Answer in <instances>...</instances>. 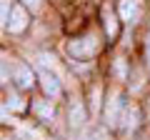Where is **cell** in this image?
Returning <instances> with one entry per match:
<instances>
[{"label":"cell","instance_id":"obj_11","mask_svg":"<svg viewBox=\"0 0 150 140\" xmlns=\"http://www.w3.org/2000/svg\"><path fill=\"white\" fill-rule=\"evenodd\" d=\"M115 70H118L120 78H125V63H123V60H118V63H115Z\"/></svg>","mask_w":150,"mask_h":140},{"label":"cell","instance_id":"obj_3","mask_svg":"<svg viewBox=\"0 0 150 140\" xmlns=\"http://www.w3.org/2000/svg\"><path fill=\"white\" fill-rule=\"evenodd\" d=\"M120 15L125 23H135L140 18V0H120Z\"/></svg>","mask_w":150,"mask_h":140},{"label":"cell","instance_id":"obj_5","mask_svg":"<svg viewBox=\"0 0 150 140\" xmlns=\"http://www.w3.org/2000/svg\"><path fill=\"white\" fill-rule=\"evenodd\" d=\"M25 25H28V13L23 10V8H13L10 20H8L10 33H20V30H25Z\"/></svg>","mask_w":150,"mask_h":140},{"label":"cell","instance_id":"obj_6","mask_svg":"<svg viewBox=\"0 0 150 140\" xmlns=\"http://www.w3.org/2000/svg\"><path fill=\"white\" fill-rule=\"evenodd\" d=\"M15 83H18V88H33L35 78H33L28 65H15Z\"/></svg>","mask_w":150,"mask_h":140},{"label":"cell","instance_id":"obj_9","mask_svg":"<svg viewBox=\"0 0 150 140\" xmlns=\"http://www.w3.org/2000/svg\"><path fill=\"white\" fill-rule=\"evenodd\" d=\"M135 125H138V113H135V108H130L128 113H125L123 128H125V130H135Z\"/></svg>","mask_w":150,"mask_h":140},{"label":"cell","instance_id":"obj_12","mask_svg":"<svg viewBox=\"0 0 150 140\" xmlns=\"http://www.w3.org/2000/svg\"><path fill=\"white\" fill-rule=\"evenodd\" d=\"M10 105H13V108H15V110H20V108H23L20 98H15V95H10Z\"/></svg>","mask_w":150,"mask_h":140},{"label":"cell","instance_id":"obj_14","mask_svg":"<svg viewBox=\"0 0 150 140\" xmlns=\"http://www.w3.org/2000/svg\"><path fill=\"white\" fill-rule=\"evenodd\" d=\"M145 58H148V68H150V35H148V43H145Z\"/></svg>","mask_w":150,"mask_h":140},{"label":"cell","instance_id":"obj_8","mask_svg":"<svg viewBox=\"0 0 150 140\" xmlns=\"http://www.w3.org/2000/svg\"><path fill=\"white\" fill-rule=\"evenodd\" d=\"M85 120V110H83L80 103H73V108H70V123L73 125H80Z\"/></svg>","mask_w":150,"mask_h":140},{"label":"cell","instance_id":"obj_13","mask_svg":"<svg viewBox=\"0 0 150 140\" xmlns=\"http://www.w3.org/2000/svg\"><path fill=\"white\" fill-rule=\"evenodd\" d=\"M23 3H25V5L30 8V10H35V8L40 5V0H23Z\"/></svg>","mask_w":150,"mask_h":140},{"label":"cell","instance_id":"obj_7","mask_svg":"<svg viewBox=\"0 0 150 140\" xmlns=\"http://www.w3.org/2000/svg\"><path fill=\"white\" fill-rule=\"evenodd\" d=\"M103 20H105V33H108V38H115L118 35V20H115V15H112L110 10H103Z\"/></svg>","mask_w":150,"mask_h":140},{"label":"cell","instance_id":"obj_2","mask_svg":"<svg viewBox=\"0 0 150 140\" xmlns=\"http://www.w3.org/2000/svg\"><path fill=\"white\" fill-rule=\"evenodd\" d=\"M120 108H123V100L120 95H112L105 105V123L108 125H118L120 123Z\"/></svg>","mask_w":150,"mask_h":140},{"label":"cell","instance_id":"obj_10","mask_svg":"<svg viewBox=\"0 0 150 140\" xmlns=\"http://www.w3.org/2000/svg\"><path fill=\"white\" fill-rule=\"evenodd\" d=\"M35 110H38V115H40L43 120L53 118V105H48V103H35Z\"/></svg>","mask_w":150,"mask_h":140},{"label":"cell","instance_id":"obj_4","mask_svg":"<svg viewBox=\"0 0 150 140\" xmlns=\"http://www.w3.org/2000/svg\"><path fill=\"white\" fill-rule=\"evenodd\" d=\"M40 85H43V93H45V95H50V98L60 95V83H58V78L50 75L48 70H40Z\"/></svg>","mask_w":150,"mask_h":140},{"label":"cell","instance_id":"obj_1","mask_svg":"<svg viewBox=\"0 0 150 140\" xmlns=\"http://www.w3.org/2000/svg\"><path fill=\"white\" fill-rule=\"evenodd\" d=\"M68 50L75 58H90L98 50V40H95V35H85V38H80V40H73V43L68 45Z\"/></svg>","mask_w":150,"mask_h":140}]
</instances>
